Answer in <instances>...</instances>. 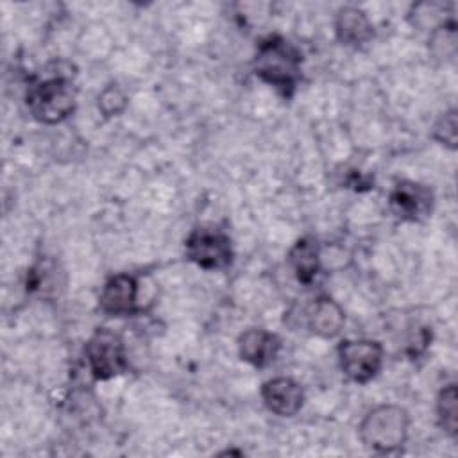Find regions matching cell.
I'll return each mask as SVG.
<instances>
[{
    "mask_svg": "<svg viewBox=\"0 0 458 458\" xmlns=\"http://www.w3.org/2000/svg\"><path fill=\"white\" fill-rule=\"evenodd\" d=\"M301 61V54L292 43L279 36H270L258 45L254 73L288 98L297 88Z\"/></svg>",
    "mask_w": 458,
    "mask_h": 458,
    "instance_id": "cell-1",
    "label": "cell"
},
{
    "mask_svg": "<svg viewBox=\"0 0 458 458\" xmlns=\"http://www.w3.org/2000/svg\"><path fill=\"white\" fill-rule=\"evenodd\" d=\"M410 417L404 408L381 404L370 410L360 424L361 442L376 453H392L408 438Z\"/></svg>",
    "mask_w": 458,
    "mask_h": 458,
    "instance_id": "cell-2",
    "label": "cell"
},
{
    "mask_svg": "<svg viewBox=\"0 0 458 458\" xmlns=\"http://www.w3.org/2000/svg\"><path fill=\"white\" fill-rule=\"evenodd\" d=\"M75 86L64 77H50L32 84L27 91L30 114L43 123H57L75 109Z\"/></svg>",
    "mask_w": 458,
    "mask_h": 458,
    "instance_id": "cell-3",
    "label": "cell"
},
{
    "mask_svg": "<svg viewBox=\"0 0 458 458\" xmlns=\"http://www.w3.org/2000/svg\"><path fill=\"white\" fill-rule=\"evenodd\" d=\"M84 352L89 372L95 379L104 381L116 377L127 369L123 340L109 329H97L86 342Z\"/></svg>",
    "mask_w": 458,
    "mask_h": 458,
    "instance_id": "cell-4",
    "label": "cell"
},
{
    "mask_svg": "<svg viewBox=\"0 0 458 458\" xmlns=\"http://www.w3.org/2000/svg\"><path fill=\"white\" fill-rule=\"evenodd\" d=\"M344 374L356 383H369L383 365V347L374 340H345L338 347Z\"/></svg>",
    "mask_w": 458,
    "mask_h": 458,
    "instance_id": "cell-5",
    "label": "cell"
},
{
    "mask_svg": "<svg viewBox=\"0 0 458 458\" xmlns=\"http://www.w3.org/2000/svg\"><path fill=\"white\" fill-rule=\"evenodd\" d=\"M186 256L206 270H220L231 265V238L220 231L195 229L186 238Z\"/></svg>",
    "mask_w": 458,
    "mask_h": 458,
    "instance_id": "cell-6",
    "label": "cell"
},
{
    "mask_svg": "<svg viewBox=\"0 0 458 458\" xmlns=\"http://www.w3.org/2000/svg\"><path fill=\"white\" fill-rule=\"evenodd\" d=\"M433 208V193L428 186L401 181L390 193V209L392 213L408 222H420L429 216Z\"/></svg>",
    "mask_w": 458,
    "mask_h": 458,
    "instance_id": "cell-7",
    "label": "cell"
},
{
    "mask_svg": "<svg viewBox=\"0 0 458 458\" xmlns=\"http://www.w3.org/2000/svg\"><path fill=\"white\" fill-rule=\"evenodd\" d=\"M98 306L106 315L122 317L138 310V283L129 274H116L104 284Z\"/></svg>",
    "mask_w": 458,
    "mask_h": 458,
    "instance_id": "cell-8",
    "label": "cell"
},
{
    "mask_svg": "<svg viewBox=\"0 0 458 458\" xmlns=\"http://www.w3.org/2000/svg\"><path fill=\"white\" fill-rule=\"evenodd\" d=\"M261 397L265 406L279 417L295 415L304 403V392L292 377L268 379L261 386Z\"/></svg>",
    "mask_w": 458,
    "mask_h": 458,
    "instance_id": "cell-9",
    "label": "cell"
},
{
    "mask_svg": "<svg viewBox=\"0 0 458 458\" xmlns=\"http://www.w3.org/2000/svg\"><path fill=\"white\" fill-rule=\"evenodd\" d=\"M281 349L277 335L265 329H247L238 338L240 358L258 369L270 365Z\"/></svg>",
    "mask_w": 458,
    "mask_h": 458,
    "instance_id": "cell-10",
    "label": "cell"
},
{
    "mask_svg": "<svg viewBox=\"0 0 458 458\" xmlns=\"http://www.w3.org/2000/svg\"><path fill=\"white\" fill-rule=\"evenodd\" d=\"M336 38L349 47H360L372 38V23L358 7H342L335 20Z\"/></svg>",
    "mask_w": 458,
    "mask_h": 458,
    "instance_id": "cell-11",
    "label": "cell"
},
{
    "mask_svg": "<svg viewBox=\"0 0 458 458\" xmlns=\"http://www.w3.org/2000/svg\"><path fill=\"white\" fill-rule=\"evenodd\" d=\"M345 322L344 310L329 297H318L308 311V327L322 338H333Z\"/></svg>",
    "mask_w": 458,
    "mask_h": 458,
    "instance_id": "cell-12",
    "label": "cell"
},
{
    "mask_svg": "<svg viewBox=\"0 0 458 458\" xmlns=\"http://www.w3.org/2000/svg\"><path fill=\"white\" fill-rule=\"evenodd\" d=\"M290 267L293 268L297 279L304 284H310L320 268V258H318V245L315 238L304 236L295 242V245L288 252Z\"/></svg>",
    "mask_w": 458,
    "mask_h": 458,
    "instance_id": "cell-13",
    "label": "cell"
},
{
    "mask_svg": "<svg viewBox=\"0 0 458 458\" xmlns=\"http://www.w3.org/2000/svg\"><path fill=\"white\" fill-rule=\"evenodd\" d=\"M437 415L444 431L454 437L458 429V395L454 385H447L440 390L437 399Z\"/></svg>",
    "mask_w": 458,
    "mask_h": 458,
    "instance_id": "cell-14",
    "label": "cell"
},
{
    "mask_svg": "<svg viewBox=\"0 0 458 458\" xmlns=\"http://www.w3.org/2000/svg\"><path fill=\"white\" fill-rule=\"evenodd\" d=\"M456 48V25L453 20L438 25L431 32V50L438 57H451Z\"/></svg>",
    "mask_w": 458,
    "mask_h": 458,
    "instance_id": "cell-15",
    "label": "cell"
},
{
    "mask_svg": "<svg viewBox=\"0 0 458 458\" xmlns=\"http://www.w3.org/2000/svg\"><path fill=\"white\" fill-rule=\"evenodd\" d=\"M57 279V270L48 261L34 265L27 274V292H48L52 290Z\"/></svg>",
    "mask_w": 458,
    "mask_h": 458,
    "instance_id": "cell-16",
    "label": "cell"
},
{
    "mask_svg": "<svg viewBox=\"0 0 458 458\" xmlns=\"http://www.w3.org/2000/svg\"><path fill=\"white\" fill-rule=\"evenodd\" d=\"M125 106H127V97L116 84H109L98 95V109L107 118L118 116L125 109Z\"/></svg>",
    "mask_w": 458,
    "mask_h": 458,
    "instance_id": "cell-17",
    "label": "cell"
},
{
    "mask_svg": "<svg viewBox=\"0 0 458 458\" xmlns=\"http://www.w3.org/2000/svg\"><path fill=\"white\" fill-rule=\"evenodd\" d=\"M456 109L445 111L433 127L435 140L449 148H456Z\"/></svg>",
    "mask_w": 458,
    "mask_h": 458,
    "instance_id": "cell-18",
    "label": "cell"
}]
</instances>
